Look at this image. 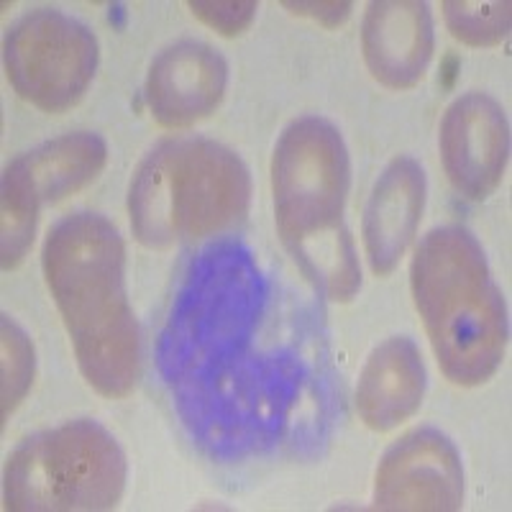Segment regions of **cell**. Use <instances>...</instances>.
<instances>
[{
    "label": "cell",
    "mask_w": 512,
    "mask_h": 512,
    "mask_svg": "<svg viewBox=\"0 0 512 512\" xmlns=\"http://www.w3.org/2000/svg\"><path fill=\"white\" fill-rule=\"evenodd\" d=\"M228 88V62L205 41L182 39L157 54L144 82L154 121L190 128L216 113Z\"/></svg>",
    "instance_id": "30bf717a"
},
{
    "label": "cell",
    "mask_w": 512,
    "mask_h": 512,
    "mask_svg": "<svg viewBox=\"0 0 512 512\" xmlns=\"http://www.w3.org/2000/svg\"><path fill=\"white\" fill-rule=\"evenodd\" d=\"M297 320L241 241H218L190 264L157 364L182 423L213 456L239 459L287 436L318 372Z\"/></svg>",
    "instance_id": "6da1fadb"
},
{
    "label": "cell",
    "mask_w": 512,
    "mask_h": 512,
    "mask_svg": "<svg viewBox=\"0 0 512 512\" xmlns=\"http://www.w3.org/2000/svg\"><path fill=\"white\" fill-rule=\"evenodd\" d=\"M195 18L223 36H239L254 24V0H190L187 3Z\"/></svg>",
    "instance_id": "ac0fdd59"
},
{
    "label": "cell",
    "mask_w": 512,
    "mask_h": 512,
    "mask_svg": "<svg viewBox=\"0 0 512 512\" xmlns=\"http://www.w3.org/2000/svg\"><path fill=\"white\" fill-rule=\"evenodd\" d=\"M349 187L351 159L341 131L320 116L295 118L274 144V221L297 269L333 303H349L361 287L344 223Z\"/></svg>",
    "instance_id": "3957f363"
},
{
    "label": "cell",
    "mask_w": 512,
    "mask_h": 512,
    "mask_svg": "<svg viewBox=\"0 0 512 512\" xmlns=\"http://www.w3.org/2000/svg\"><path fill=\"white\" fill-rule=\"evenodd\" d=\"M433 16L420 0L372 3L361 26V52L369 72L390 90L415 88L433 59Z\"/></svg>",
    "instance_id": "8fae6325"
},
{
    "label": "cell",
    "mask_w": 512,
    "mask_h": 512,
    "mask_svg": "<svg viewBox=\"0 0 512 512\" xmlns=\"http://www.w3.org/2000/svg\"><path fill=\"white\" fill-rule=\"evenodd\" d=\"M425 364L415 341L392 336L369 354L356 384V410L367 428L387 433L413 418L425 397Z\"/></svg>",
    "instance_id": "4fadbf2b"
},
{
    "label": "cell",
    "mask_w": 512,
    "mask_h": 512,
    "mask_svg": "<svg viewBox=\"0 0 512 512\" xmlns=\"http://www.w3.org/2000/svg\"><path fill=\"white\" fill-rule=\"evenodd\" d=\"M428 180L413 157H395L377 177L364 210V249L379 277L395 272L418 233Z\"/></svg>",
    "instance_id": "7c38bea8"
},
{
    "label": "cell",
    "mask_w": 512,
    "mask_h": 512,
    "mask_svg": "<svg viewBox=\"0 0 512 512\" xmlns=\"http://www.w3.org/2000/svg\"><path fill=\"white\" fill-rule=\"evenodd\" d=\"M98 39L88 26L54 8L18 18L3 41L11 88L44 113L75 108L98 70Z\"/></svg>",
    "instance_id": "52a82bcc"
},
{
    "label": "cell",
    "mask_w": 512,
    "mask_h": 512,
    "mask_svg": "<svg viewBox=\"0 0 512 512\" xmlns=\"http://www.w3.org/2000/svg\"><path fill=\"white\" fill-rule=\"evenodd\" d=\"M464 505L459 448L436 428H418L382 456L374 477L377 510L454 512Z\"/></svg>",
    "instance_id": "ba28073f"
},
{
    "label": "cell",
    "mask_w": 512,
    "mask_h": 512,
    "mask_svg": "<svg viewBox=\"0 0 512 512\" xmlns=\"http://www.w3.org/2000/svg\"><path fill=\"white\" fill-rule=\"evenodd\" d=\"M0 349H3V423L13 415V410L29 395L31 382H34L36 356L31 338L18 326L11 315H3L0 320Z\"/></svg>",
    "instance_id": "e0dca14e"
},
{
    "label": "cell",
    "mask_w": 512,
    "mask_h": 512,
    "mask_svg": "<svg viewBox=\"0 0 512 512\" xmlns=\"http://www.w3.org/2000/svg\"><path fill=\"white\" fill-rule=\"evenodd\" d=\"M282 6L290 13H295V16L313 18V21H318L326 29L341 26L351 16V11H354V3H338V0H333V3H290V0H285Z\"/></svg>",
    "instance_id": "d6986e66"
},
{
    "label": "cell",
    "mask_w": 512,
    "mask_h": 512,
    "mask_svg": "<svg viewBox=\"0 0 512 512\" xmlns=\"http://www.w3.org/2000/svg\"><path fill=\"white\" fill-rule=\"evenodd\" d=\"M410 287L441 372L477 387L500 369L507 349V308L487 254L461 226L433 228L410 264Z\"/></svg>",
    "instance_id": "277c9868"
},
{
    "label": "cell",
    "mask_w": 512,
    "mask_h": 512,
    "mask_svg": "<svg viewBox=\"0 0 512 512\" xmlns=\"http://www.w3.org/2000/svg\"><path fill=\"white\" fill-rule=\"evenodd\" d=\"M41 203L31 195L26 182L16 169L8 164L3 175V221H0V256L3 269L11 272L24 262L34 244L36 221H39Z\"/></svg>",
    "instance_id": "9a60e30c"
},
{
    "label": "cell",
    "mask_w": 512,
    "mask_h": 512,
    "mask_svg": "<svg viewBox=\"0 0 512 512\" xmlns=\"http://www.w3.org/2000/svg\"><path fill=\"white\" fill-rule=\"evenodd\" d=\"M251 175L239 154L203 136H175L141 159L128 185L131 231L146 249L198 241L246 216Z\"/></svg>",
    "instance_id": "5b68a950"
},
{
    "label": "cell",
    "mask_w": 512,
    "mask_h": 512,
    "mask_svg": "<svg viewBox=\"0 0 512 512\" xmlns=\"http://www.w3.org/2000/svg\"><path fill=\"white\" fill-rule=\"evenodd\" d=\"M443 21L456 41L466 47H497L510 34V3H472V0H446Z\"/></svg>",
    "instance_id": "2e32d148"
},
{
    "label": "cell",
    "mask_w": 512,
    "mask_h": 512,
    "mask_svg": "<svg viewBox=\"0 0 512 512\" xmlns=\"http://www.w3.org/2000/svg\"><path fill=\"white\" fill-rule=\"evenodd\" d=\"M108 162V144L93 131L57 136L11 162L41 205L59 203L90 185Z\"/></svg>",
    "instance_id": "5bb4252c"
},
{
    "label": "cell",
    "mask_w": 512,
    "mask_h": 512,
    "mask_svg": "<svg viewBox=\"0 0 512 512\" xmlns=\"http://www.w3.org/2000/svg\"><path fill=\"white\" fill-rule=\"evenodd\" d=\"M441 162L451 185L469 200H484L497 190L510 159V123L492 95H459L441 121Z\"/></svg>",
    "instance_id": "9c48e42d"
},
{
    "label": "cell",
    "mask_w": 512,
    "mask_h": 512,
    "mask_svg": "<svg viewBox=\"0 0 512 512\" xmlns=\"http://www.w3.org/2000/svg\"><path fill=\"white\" fill-rule=\"evenodd\" d=\"M41 267L82 377L111 400L131 395L139 379V326L128 305L118 228L98 213L62 218L44 241Z\"/></svg>",
    "instance_id": "7a4b0ae2"
},
{
    "label": "cell",
    "mask_w": 512,
    "mask_h": 512,
    "mask_svg": "<svg viewBox=\"0 0 512 512\" xmlns=\"http://www.w3.org/2000/svg\"><path fill=\"white\" fill-rule=\"evenodd\" d=\"M128 464L108 428L88 418L67 420L24 438L3 472L6 510H113L126 489Z\"/></svg>",
    "instance_id": "8992f818"
}]
</instances>
